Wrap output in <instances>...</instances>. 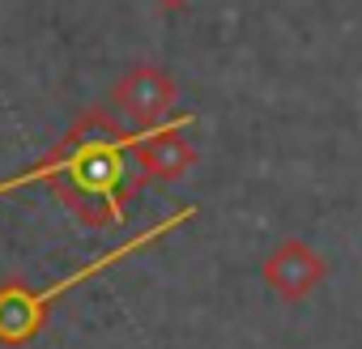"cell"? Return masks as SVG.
<instances>
[{"label":"cell","instance_id":"5","mask_svg":"<svg viewBox=\"0 0 362 349\" xmlns=\"http://www.w3.org/2000/svg\"><path fill=\"white\" fill-rule=\"evenodd\" d=\"M260 277L264 285L286 298V302H303L307 294H315V285L328 277V260L307 243V239H281L264 264H260Z\"/></svg>","mask_w":362,"mask_h":349},{"label":"cell","instance_id":"4","mask_svg":"<svg viewBox=\"0 0 362 349\" xmlns=\"http://www.w3.org/2000/svg\"><path fill=\"white\" fill-rule=\"evenodd\" d=\"M175 98H179L175 77L158 64H136L111 85V107L119 115H128L132 124H141V128L166 124L170 111H175Z\"/></svg>","mask_w":362,"mask_h":349},{"label":"cell","instance_id":"2","mask_svg":"<svg viewBox=\"0 0 362 349\" xmlns=\"http://www.w3.org/2000/svg\"><path fill=\"white\" fill-rule=\"evenodd\" d=\"M192 218H197V205L175 209V213H170V218H162L158 226H145L141 235L124 239L119 247H111V252L94 256L90 264L73 268L69 277H60V281H52V285H43V290H26V285H18V281H5V285H0V345H9V349H18V345H30V341L43 332V324H47V315H52L56 298H64V294H69V290H77L81 281H90V277L107 273L111 264H119V260H128L132 252H141V247L158 243L162 235L179 230V226H184V222H192Z\"/></svg>","mask_w":362,"mask_h":349},{"label":"cell","instance_id":"1","mask_svg":"<svg viewBox=\"0 0 362 349\" xmlns=\"http://www.w3.org/2000/svg\"><path fill=\"white\" fill-rule=\"evenodd\" d=\"M153 128L124 132L103 107H90L43 162H35L22 174L0 179V196H9L18 188H30V184H52L56 201L81 226H90V230L124 226L128 222V205L124 201L136 196V179L128 174V153Z\"/></svg>","mask_w":362,"mask_h":349},{"label":"cell","instance_id":"6","mask_svg":"<svg viewBox=\"0 0 362 349\" xmlns=\"http://www.w3.org/2000/svg\"><path fill=\"white\" fill-rule=\"evenodd\" d=\"M153 5H158V9H166V13H179L184 5H192V0H153Z\"/></svg>","mask_w":362,"mask_h":349},{"label":"cell","instance_id":"3","mask_svg":"<svg viewBox=\"0 0 362 349\" xmlns=\"http://www.w3.org/2000/svg\"><path fill=\"white\" fill-rule=\"evenodd\" d=\"M197 124V115H170L166 124H158L132 153H136V188H145V184H170V179H179L188 166H197V149H192V141L184 136L188 128Z\"/></svg>","mask_w":362,"mask_h":349}]
</instances>
